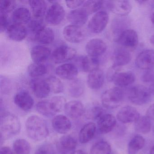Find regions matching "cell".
Returning <instances> with one entry per match:
<instances>
[{
    "label": "cell",
    "mask_w": 154,
    "mask_h": 154,
    "mask_svg": "<svg viewBox=\"0 0 154 154\" xmlns=\"http://www.w3.org/2000/svg\"><path fill=\"white\" fill-rule=\"evenodd\" d=\"M26 131L29 138L35 141H42L49 134V130L44 119L36 115L30 116L26 123Z\"/></svg>",
    "instance_id": "obj_1"
},
{
    "label": "cell",
    "mask_w": 154,
    "mask_h": 154,
    "mask_svg": "<svg viewBox=\"0 0 154 154\" xmlns=\"http://www.w3.org/2000/svg\"><path fill=\"white\" fill-rule=\"evenodd\" d=\"M21 124L16 115L7 113L2 115L0 123V133L2 140H6L17 136L20 132Z\"/></svg>",
    "instance_id": "obj_2"
},
{
    "label": "cell",
    "mask_w": 154,
    "mask_h": 154,
    "mask_svg": "<svg viewBox=\"0 0 154 154\" xmlns=\"http://www.w3.org/2000/svg\"><path fill=\"white\" fill-rule=\"evenodd\" d=\"M124 92L119 87H112L104 92L101 95L102 104L107 109H114L120 106L124 100Z\"/></svg>",
    "instance_id": "obj_3"
},
{
    "label": "cell",
    "mask_w": 154,
    "mask_h": 154,
    "mask_svg": "<svg viewBox=\"0 0 154 154\" xmlns=\"http://www.w3.org/2000/svg\"><path fill=\"white\" fill-rule=\"evenodd\" d=\"M128 98L131 102L137 105H142L150 101L151 94L149 88L142 85L132 86L129 89Z\"/></svg>",
    "instance_id": "obj_4"
},
{
    "label": "cell",
    "mask_w": 154,
    "mask_h": 154,
    "mask_svg": "<svg viewBox=\"0 0 154 154\" xmlns=\"http://www.w3.org/2000/svg\"><path fill=\"white\" fill-rule=\"evenodd\" d=\"M109 17L107 12L103 11L96 12L89 21L88 27L94 34H99L106 28L109 22Z\"/></svg>",
    "instance_id": "obj_5"
},
{
    "label": "cell",
    "mask_w": 154,
    "mask_h": 154,
    "mask_svg": "<svg viewBox=\"0 0 154 154\" xmlns=\"http://www.w3.org/2000/svg\"><path fill=\"white\" fill-rule=\"evenodd\" d=\"M76 54V51L74 48L66 45H62L54 50L52 58L56 63H62L72 60L75 57Z\"/></svg>",
    "instance_id": "obj_6"
},
{
    "label": "cell",
    "mask_w": 154,
    "mask_h": 154,
    "mask_svg": "<svg viewBox=\"0 0 154 154\" xmlns=\"http://www.w3.org/2000/svg\"><path fill=\"white\" fill-rule=\"evenodd\" d=\"M65 39L72 43H81L85 37V31L82 26L76 25H67L63 30Z\"/></svg>",
    "instance_id": "obj_7"
},
{
    "label": "cell",
    "mask_w": 154,
    "mask_h": 154,
    "mask_svg": "<svg viewBox=\"0 0 154 154\" xmlns=\"http://www.w3.org/2000/svg\"><path fill=\"white\" fill-rule=\"evenodd\" d=\"M65 16L63 7L57 2L53 3L47 11L45 19L51 25H59L63 21Z\"/></svg>",
    "instance_id": "obj_8"
},
{
    "label": "cell",
    "mask_w": 154,
    "mask_h": 154,
    "mask_svg": "<svg viewBox=\"0 0 154 154\" xmlns=\"http://www.w3.org/2000/svg\"><path fill=\"white\" fill-rule=\"evenodd\" d=\"M29 85L35 96L39 99L47 97L51 91L46 80L41 78H32L29 82Z\"/></svg>",
    "instance_id": "obj_9"
},
{
    "label": "cell",
    "mask_w": 154,
    "mask_h": 154,
    "mask_svg": "<svg viewBox=\"0 0 154 154\" xmlns=\"http://www.w3.org/2000/svg\"><path fill=\"white\" fill-rule=\"evenodd\" d=\"M108 9L112 13L121 17H124L128 15L132 9V6L128 1H113L106 2Z\"/></svg>",
    "instance_id": "obj_10"
},
{
    "label": "cell",
    "mask_w": 154,
    "mask_h": 154,
    "mask_svg": "<svg viewBox=\"0 0 154 154\" xmlns=\"http://www.w3.org/2000/svg\"><path fill=\"white\" fill-rule=\"evenodd\" d=\"M117 43L124 48H134L138 43L137 34L133 29H128L123 31L118 36Z\"/></svg>",
    "instance_id": "obj_11"
},
{
    "label": "cell",
    "mask_w": 154,
    "mask_h": 154,
    "mask_svg": "<svg viewBox=\"0 0 154 154\" xmlns=\"http://www.w3.org/2000/svg\"><path fill=\"white\" fill-rule=\"evenodd\" d=\"M107 50V45L100 38H94L89 40L86 45L85 50L88 55L98 57L105 53Z\"/></svg>",
    "instance_id": "obj_12"
},
{
    "label": "cell",
    "mask_w": 154,
    "mask_h": 154,
    "mask_svg": "<svg viewBox=\"0 0 154 154\" xmlns=\"http://www.w3.org/2000/svg\"><path fill=\"white\" fill-rule=\"evenodd\" d=\"M136 65L143 70H148L154 67V50L147 49L140 52L136 58Z\"/></svg>",
    "instance_id": "obj_13"
},
{
    "label": "cell",
    "mask_w": 154,
    "mask_h": 154,
    "mask_svg": "<svg viewBox=\"0 0 154 154\" xmlns=\"http://www.w3.org/2000/svg\"><path fill=\"white\" fill-rule=\"evenodd\" d=\"M77 145V141L73 137L65 135L58 140L57 148L60 154H72L75 151Z\"/></svg>",
    "instance_id": "obj_14"
},
{
    "label": "cell",
    "mask_w": 154,
    "mask_h": 154,
    "mask_svg": "<svg viewBox=\"0 0 154 154\" xmlns=\"http://www.w3.org/2000/svg\"><path fill=\"white\" fill-rule=\"evenodd\" d=\"M117 118L122 123H131L136 122L139 119L140 113L136 108L132 106H126L118 112Z\"/></svg>",
    "instance_id": "obj_15"
},
{
    "label": "cell",
    "mask_w": 154,
    "mask_h": 154,
    "mask_svg": "<svg viewBox=\"0 0 154 154\" xmlns=\"http://www.w3.org/2000/svg\"><path fill=\"white\" fill-rule=\"evenodd\" d=\"M76 63L82 71L90 73L99 69L100 60L98 57H93L89 55H82L77 57Z\"/></svg>",
    "instance_id": "obj_16"
},
{
    "label": "cell",
    "mask_w": 154,
    "mask_h": 154,
    "mask_svg": "<svg viewBox=\"0 0 154 154\" xmlns=\"http://www.w3.org/2000/svg\"><path fill=\"white\" fill-rule=\"evenodd\" d=\"M55 73L62 79L73 80L78 75V68L74 64L65 63L57 67Z\"/></svg>",
    "instance_id": "obj_17"
},
{
    "label": "cell",
    "mask_w": 154,
    "mask_h": 154,
    "mask_svg": "<svg viewBox=\"0 0 154 154\" xmlns=\"http://www.w3.org/2000/svg\"><path fill=\"white\" fill-rule=\"evenodd\" d=\"M14 102L18 107L24 111H29L34 106L33 97L26 91H20L15 94Z\"/></svg>",
    "instance_id": "obj_18"
},
{
    "label": "cell",
    "mask_w": 154,
    "mask_h": 154,
    "mask_svg": "<svg viewBox=\"0 0 154 154\" xmlns=\"http://www.w3.org/2000/svg\"><path fill=\"white\" fill-rule=\"evenodd\" d=\"M131 56L130 52L123 47H119L114 50L112 55V66L118 68L126 65L131 61Z\"/></svg>",
    "instance_id": "obj_19"
},
{
    "label": "cell",
    "mask_w": 154,
    "mask_h": 154,
    "mask_svg": "<svg viewBox=\"0 0 154 154\" xmlns=\"http://www.w3.org/2000/svg\"><path fill=\"white\" fill-rule=\"evenodd\" d=\"M52 127L55 131L61 134H66L69 132L72 128V122L66 116L57 115L53 118Z\"/></svg>",
    "instance_id": "obj_20"
},
{
    "label": "cell",
    "mask_w": 154,
    "mask_h": 154,
    "mask_svg": "<svg viewBox=\"0 0 154 154\" xmlns=\"http://www.w3.org/2000/svg\"><path fill=\"white\" fill-rule=\"evenodd\" d=\"M65 112L68 117L73 119H78L85 112V109L79 101H71L66 103L65 106Z\"/></svg>",
    "instance_id": "obj_21"
},
{
    "label": "cell",
    "mask_w": 154,
    "mask_h": 154,
    "mask_svg": "<svg viewBox=\"0 0 154 154\" xmlns=\"http://www.w3.org/2000/svg\"><path fill=\"white\" fill-rule=\"evenodd\" d=\"M7 33L11 39L19 42L26 38L27 35L28 29L24 25L14 23L8 27Z\"/></svg>",
    "instance_id": "obj_22"
},
{
    "label": "cell",
    "mask_w": 154,
    "mask_h": 154,
    "mask_svg": "<svg viewBox=\"0 0 154 154\" xmlns=\"http://www.w3.org/2000/svg\"><path fill=\"white\" fill-rule=\"evenodd\" d=\"M116 123L117 121L114 116L110 114H103L98 119V130L101 134H107L115 128Z\"/></svg>",
    "instance_id": "obj_23"
},
{
    "label": "cell",
    "mask_w": 154,
    "mask_h": 154,
    "mask_svg": "<svg viewBox=\"0 0 154 154\" xmlns=\"http://www.w3.org/2000/svg\"><path fill=\"white\" fill-rule=\"evenodd\" d=\"M136 76L132 72L130 71L117 72L116 73L111 82L117 86L120 87L129 86L135 82Z\"/></svg>",
    "instance_id": "obj_24"
},
{
    "label": "cell",
    "mask_w": 154,
    "mask_h": 154,
    "mask_svg": "<svg viewBox=\"0 0 154 154\" xmlns=\"http://www.w3.org/2000/svg\"><path fill=\"white\" fill-rule=\"evenodd\" d=\"M104 82V73L99 68L91 72L88 74L87 84L91 89L97 90L100 89L103 85Z\"/></svg>",
    "instance_id": "obj_25"
},
{
    "label": "cell",
    "mask_w": 154,
    "mask_h": 154,
    "mask_svg": "<svg viewBox=\"0 0 154 154\" xmlns=\"http://www.w3.org/2000/svg\"><path fill=\"white\" fill-rule=\"evenodd\" d=\"M88 16V13L81 8L71 11L67 14V19L71 24L82 26L87 22Z\"/></svg>",
    "instance_id": "obj_26"
},
{
    "label": "cell",
    "mask_w": 154,
    "mask_h": 154,
    "mask_svg": "<svg viewBox=\"0 0 154 154\" xmlns=\"http://www.w3.org/2000/svg\"><path fill=\"white\" fill-rule=\"evenodd\" d=\"M30 55L34 63H43L51 55V50L47 47L38 45L32 48Z\"/></svg>",
    "instance_id": "obj_27"
},
{
    "label": "cell",
    "mask_w": 154,
    "mask_h": 154,
    "mask_svg": "<svg viewBox=\"0 0 154 154\" xmlns=\"http://www.w3.org/2000/svg\"><path fill=\"white\" fill-rule=\"evenodd\" d=\"M96 131V125L94 122H90L85 124L79 132V141L82 144L88 143L94 137Z\"/></svg>",
    "instance_id": "obj_28"
},
{
    "label": "cell",
    "mask_w": 154,
    "mask_h": 154,
    "mask_svg": "<svg viewBox=\"0 0 154 154\" xmlns=\"http://www.w3.org/2000/svg\"><path fill=\"white\" fill-rule=\"evenodd\" d=\"M12 18L14 23L24 25L28 24L31 20V14L26 8L20 7L14 11Z\"/></svg>",
    "instance_id": "obj_29"
},
{
    "label": "cell",
    "mask_w": 154,
    "mask_h": 154,
    "mask_svg": "<svg viewBox=\"0 0 154 154\" xmlns=\"http://www.w3.org/2000/svg\"><path fill=\"white\" fill-rule=\"evenodd\" d=\"M29 2L35 18L42 19L47 11L46 2L43 0H31Z\"/></svg>",
    "instance_id": "obj_30"
},
{
    "label": "cell",
    "mask_w": 154,
    "mask_h": 154,
    "mask_svg": "<svg viewBox=\"0 0 154 154\" xmlns=\"http://www.w3.org/2000/svg\"><path fill=\"white\" fill-rule=\"evenodd\" d=\"M47 101L48 108L54 116L64 109L66 103V99L61 96H54Z\"/></svg>",
    "instance_id": "obj_31"
},
{
    "label": "cell",
    "mask_w": 154,
    "mask_h": 154,
    "mask_svg": "<svg viewBox=\"0 0 154 154\" xmlns=\"http://www.w3.org/2000/svg\"><path fill=\"white\" fill-rule=\"evenodd\" d=\"M54 30L49 27H45L34 36L36 41L43 45L51 44L54 39Z\"/></svg>",
    "instance_id": "obj_32"
},
{
    "label": "cell",
    "mask_w": 154,
    "mask_h": 154,
    "mask_svg": "<svg viewBox=\"0 0 154 154\" xmlns=\"http://www.w3.org/2000/svg\"><path fill=\"white\" fill-rule=\"evenodd\" d=\"M69 94L74 98H78L84 91V85L82 80L75 79L72 80L68 87Z\"/></svg>",
    "instance_id": "obj_33"
},
{
    "label": "cell",
    "mask_w": 154,
    "mask_h": 154,
    "mask_svg": "<svg viewBox=\"0 0 154 154\" xmlns=\"http://www.w3.org/2000/svg\"><path fill=\"white\" fill-rule=\"evenodd\" d=\"M145 144V139L142 136L139 135L134 136L130 141L128 146L129 154H136L143 148Z\"/></svg>",
    "instance_id": "obj_34"
},
{
    "label": "cell",
    "mask_w": 154,
    "mask_h": 154,
    "mask_svg": "<svg viewBox=\"0 0 154 154\" xmlns=\"http://www.w3.org/2000/svg\"><path fill=\"white\" fill-rule=\"evenodd\" d=\"M150 119L147 116L140 117L135 122V130L141 134L149 133L151 129V123Z\"/></svg>",
    "instance_id": "obj_35"
},
{
    "label": "cell",
    "mask_w": 154,
    "mask_h": 154,
    "mask_svg": "<svg viewBox=\"0 0 154 154\" xmlns=\"http://www.w3.org/2000/svg\"><path fill=\"white\" fill-rule=\"evenodd\" d=\"M28 73L33 78H39L47 72V68L44 64L34 63L29 66Z\"/></svg>",
    "instance_id": "obj_36"
},
{
    "label": "cell",
    "mask_w": 154,
    "mask_h": 154,
    "mask_svg": "<svg viewBox=\"0 0 154 154\" xmlns=\"http://www.w3.org/2000/svg\"><path fill=\"white\" fill-rule=\"evenodd\" d=\"M104 112L103 107L98 103L91 105L87 109H85V114L86 118L91 120L99 119Z\"/></svg>",
    "instance_id": "obj_37"
},
{
    "label": "cell",
    "mask_w": 154,
    "mask_h": 154,
    "mask_svg": "<svg viewBox=\"0 0 154 154\" xmlns=\"http://www.w3.org/2000/svg\"><path fill=\"white\" fill-rule=\"evenodd\" d=\"M13 149L16 154H29L31 147L27 140L18 139L13 143Z\"/></svg>",
    "instance_id": "obj_38"
},
{
    "label": "cell",
    "mask_w": 154,
    "mask_h": 154,
    "mask_svg": "<svg viewBox=\"0 0 154 154\" xmlns=\"http://www.w3.org/2000/svg\"><path fill=\"white\" fill-rule=\"evenodd\" d=\"M111 148L107 141L101 140L96 142L91 148V154H111Z\"/></svg>",
    "instance_id": "obj_39"
},
{
    "label": "cell",
    "mask_w": 154,
    "mask_h": 154,
    "mask_svg": "<svg viewBox=\"0 0 154 154\" xmlns=\"http://www.w3.org/2000/svg\"><path fill=\"white\" fill-rule=\"evenodd\" d=\"M129 21L126 18H119L113 19L112 24V30L114 34L118 36L123 31L128 29Z\"/></svg>",
    "instance_id": "obj_40"
},
{
    "label": "cell",
    "mask_w": 154,
    "mask_h": 154,
    "mask_svg": "<svg viewBox=\"0 0 154 154\" xmlns=\"http://www.w3.org/2000/svg\"><path fill=\"white\" fill-rule=\"evenodd\" d=\"M46 81L47 82L50 91L54 93L58 94L63 91L64 85L61 80L56 76H52L48 77Z\"/></svg>",
    "instance_id": "obj_41"
},
{
    "label": "cell",
    "mask_w": 154,
    "mask_h": 154,
    "mask_svg": "<svg viewBox=\"0 0 154 154\" xmlns=\"http://www.w3.org/2000/svg\"><path fill=\"white\" fill-rule=\"evenodd\" d=\"M104 5V2L101 1H87L83 5L82 8L88 15L98 12Z\"/></svg>",
    "instance_id": "obj_42"
},
{
    "label": "cell",
    "mask_w": 154,
    "mask_h": 154,
    "mask_svg": "<svg viewBox=\"0 0 154 154\" xmlns=\"http://www.w3.org/2000/svg\"><path fill=\"white\" fill-rule=\"evenodd\" d=\"M28 29L34 36L45 27V23L42 19L35 18L28 23Z\"/></svg>",
    "instance_id": "obj_43"
},
{
    "label": "cell",
    "mask_w": 154,
    "mask_h": 154,
    "mask_svg": "<svg viewBox=\"0 0 154 154\" xmlns=\"http://www.w3.org/2000/svg\"><path fill=\"white\" fill-rule=\"evenodd\" d=\"M16 3L13 0H4L1 2L0 11L1 13L7 14L11 12L16 7Z\"/></svg>",
    "instance_id": "obj_44"
},
{
    "label": "cell",
    "mask_w": 154,
    "mask_h": 154,
    "mask_svg": "<svg viewBox=\"0 0 154 154\" xmlns=\"http://www.w3.org/2000/svg\"><path fill=\"white\" fill-rule=\"evenodd\" d=\"M36 109L39 113L45 117H51L54 116L48 109L47 100H43L38 103L36 105Z\"/></svg>",
    "instance_id": "obj_45"
},
{
    "label": "cell",
    "mask_w": 154,
    "mask_h": 154,
    "mask_svg": "<svg viewBox=\"0 0 154 154\" xmlns=\"http://www.w3.org/2000/svg\"><path fill=\"white\" fill-rule=\"evenodd\" d=\"M35 154H55L54 149L50 144H44L38 147Z\"/></svg>",
    "instance_id": "obj_46"
},
{
    "label": "cell",
    "mask_w": 154,
    "mask_h": 154,
    "mask_svg": "<svg viewBox=\"0 0 154 154\" xmlns=\"http://www.w3.org/2000/svg\"><path fill=\"white\" fill-rule=\"evenodd\" d=\"M141 80L144 82H154V70L153 69L146 70L141 76Z\"/></svg>",
    "instance_id": "obj_47"
},
{
    "label": "cell",
    "mask_w": 154,
    "mask_h": 154,
    "mask_svg": "<svg viewBox=\"0 0 154 154\" xmlns=\"http://www.w3.org/2000/svg\"><path fill=\"white\" fill-rule=\"evenodd\" d=\"M8 26V19L7 14L1 13L0 15V30L2 32L7 29Z\"/></svg>",
    "instance_id": "obj_48"
},
{
    "label": "cell",
    "mask_w": 154,
    "mask_h": 154,
    "mask_svg": "<svg viewBox=\"0 0 154 154\" xmlns=\"http://www.w3.org/2000/svg\"><path fill=\"white\" fill-rule=\"evenodd\" d=\"M85 2L82 0H78V1H66V6L68 8H70L74 9H75L76 8L80 7L81 5H83Z\"/></svg>",
    "instance_id": "obj_49"
},
{
    "label": "cell",
    "mask_w": 154,
    "mask_h": 154,
    "mask_svg": "<svg viewBox=\"0 0 154 154\" xmlns=\"http://www.w3.org/2000/svg\"><path fill=\"white\" fill-rule=\"evenodd\" d=\"M146 115L151 119L154 120V103L149 106L147 111Z\"/></svg>",
    "instance_id": "obj_50"
},
{
    "label": "cell",
    "mask_w": 154,
    "mask_h": 154,
    "mask_svg": "<svg viewBox=\"0 0 154 154\" xmlns=\"http://www.w3.org/2000/svg\"><path fill=\"white\" fill-rule=\"evenodd\" d=\"M0 154H15L10 148L8 146H3L1 148Z\"/></svg>",
    "instance_id": "obj_51"
},
{
    "label": "cell",
    "mask_w": 154,
    "mask_h": 154,
    "mask_svg": "<svg viewBox=\"0 0 154 154\" xmlns=\"http://www.w3.org/2000/svg\"><path fill=\"white\" fill-rule=\"evenodd\" d=\"M149 91L150 92L151 94L154 95V82L152 83V84L150 85L149 88Z\"/></svg>",
    "instance_id": "obj_52"
},
{
    "label": "cell",
    "mask_w": 154,
    "mask_h": 154,
    "mask_svg": "<svg viewBox=\"0 0 154 154\" xmlns=\"http://www.w3.org/2000/svg\"><path fill=\"white\" fill-rule=\"evenodd\" d=\"M72 154H87L86 152H85L83 150L79 149V150H75Z\"/></svg>",
    "instance_id": "obj_53"
},
{
    "label": "cell",
    "mask_w": 154,
    "mask_h": 154,
    "mask_svg": "<svg viewBox=\"0 0 154 154\" xmlns=\"http://www.w3.org/2000/svg\"><path fill=\"white\" fill-rule=\"evenodd\" d=\"M150 42L152 45H154V34H153L150 38Z\"/></svg>",
    "instance_id": "obj_54"
},
{
    "label": "cell",
    "mask_w": 154,
    "mask_h": 154,
    "mask_svg": "<svg viewBox=\"0 0 154 154\" xmlns=\"http://www.w3.org/2000/svg\"><path fill=\"white\" fill-rule=\"evenodd\" d=\"M151 21L152 24L154 26V12L152 13L151 16Z\"/></svg>",
    "instance_id": "obj_55"
},
{
    "label": "cell",
    "mask_w": 154,
    "mask_h": 154,
    "mask_svg": "<svg viewBox=\"0 0 154 154\" xmlns=\"http://www.w3.org/2000/svg\"><path fill=\"white\" fill-rule=\"evenodd\" d=\"M150 154H154V145L150 149Z\"/></svg>",
    "instance_id": "obj_56"
},
{
    "label": "cell",
    "mask_w": 154,
    "mask_h": 154,
    "mask_svg": "<svg viewBox=\"0 0 154 154\" xmlns=\"http://www.w3.org/2000/svg\"><path fill=\"white\" fill-rule=\"evenodd\" d=\"M153 134H154V126L153 128Z\"/></svg>",
    "instance_id": "obj_57"
}]
</instances>
